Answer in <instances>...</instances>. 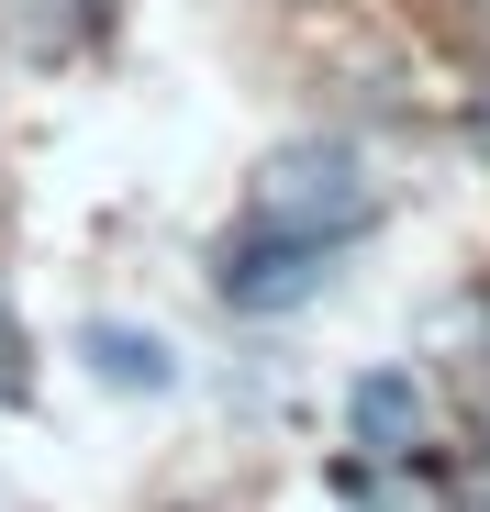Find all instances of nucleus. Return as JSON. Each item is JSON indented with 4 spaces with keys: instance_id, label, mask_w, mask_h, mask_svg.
<instances>
[{
    "instance_id": "nucleus-7",
    "label": "nucleus",
    "mask_w": 490,
    "mask_h": 512,
    "mask_svg": "<svg viewBox=\"0 0 490 512\" xmlns=\"http://www.w3.org/2000/svg\"><path fill=\"white\" fill-rule=\"evenodd\" d=\"M479 12H490V0H479Z\"/></svg>"
},
{
    "instance_id": "nucleus-6",
    "label": "nucleus",
    "mask_w": 490,
    "mask_h": 512,
    "mask_svg": "<svg viewBox=\"0 0 490 512\" xmlns=\"http://www.w3.org/2000/svg\"><path fill=\"white\" fill-rule=\"evenodd\" d=\"M0 401H23V323H12V301H0Z\"/></svg>"
},
{
    "instance_id": "nucleus-5",
    "label": "nucleus",
    "mask_w": 490,
    "mask_h": 512,
    "mask_svg": "<svg viewBox=\"0 0 490 512\" xmlns=\"http://www.w3.org/2000/svg\"><path fill=\"white\" fill-rule=\"evenodd\" d=\"M101 12H112V0H12V34L34 56H78V45L101 34Z\"/></svg>"
},
{
    "instance_id": "nucleus-4",
    "label": "nucleus",
    "mask_w": 490,
    "mask_h": 512,
    "mask_svg": "<svg viewBox=\"0 0 490 512\" xmlns=\"http://www.w3.org/2000/svg\"><path fill=\"white\" fill-rule=\"evenodd\" d=\"M346 435H357L368 457H413V446H424V390H413V368H368V379L346 390Z\"/></svg>"
},
{
    "instance_id": "nucleus-1",
    "label": "nucleus",
    "mask_w": 490,
    "mask_h": 512,
    "mask_svg": "<svg viewBox=\"0 0 490 512\" xmlns=\"http://www.w3.org/2000/svg\"><path fill=\"white\" fill-rule=\"evenodd\" d=\"M245 223H279V234H323V245H357L379 223V179H368V156L335 145V134H312V145H279L257 167V190H245Z\"/></svg>"
},
{
    "instance_id": "nucleus-3",
    "label": "nucleus",
    "mask_w": 490,
    "mask_h": 512,
    "mask_svg": "<svg viewBox=\"0 0 490 512\" xmlns=\"http://www.w3.org/2000/svg\"><path fill=\"white\" fill-rule=\"evenodd\" d=\"M78 368H90L101 390H123V401H168V390H179V346L145 334V323H123V312H90V323H78Z\"/></svg>"
},
{
    "instance_id": "nucleus-2",
    "label": "nucleus",
    "mask_w": 490,
    "mask_h": 512,
    "mask_svg": "<svg viewBox=\"0 0 490 512\" xmlns=\"http://www.w3.org/2000/svg\"><path fill=\"white\" fill-rule=\"evenodd\" d=\"M335 256L346 245H323V234H279V223H234L212 245V290L234 312H301L323 279H335Z\"/></svg>"
}]
</instances>
